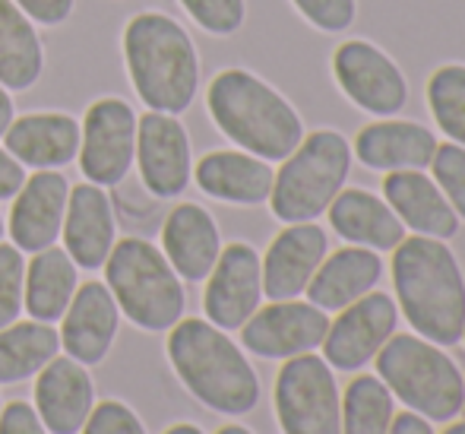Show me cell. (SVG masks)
I'll return each instance as SVG.
<instances>
[{
	"label": "cell",
	"mask_w": 465,
	"mask_h": 434,
	"mask_svg": "<svg viewBox=\"0 0 465 434\" xmlns=\"http://www.w3.org/2000/svg\"><path fill=\"white\" fill-rule=\"evenodd\" d=\"M424 98H428V111L434 117L437 130L450 143L465 149V64H440L428 76Z\"/></svg>",
	"instance_id": "31"
},
{
	"label": "cell",
	"mask_w": 465,
	"mask_h": 434,
	"mask_svg": "<svg viewBox=\"0 0 465 434\" xmlns=\"http://www.w3.org/2000/svg\"><path fill=\"white\" fill-rule=\"evenodd\" d=\"M104 286L114 295L121 314L146 333H165L184 318V279L146 238L114 241L104 260Z\"/></svg>",
	"instance_id": "5"
},
{
	"label": "cell",
	"mask_w": 465,
	"mask_h": 434,
	"mask_svg": "<svg viewBox=\"0 0 465 434\" xmlns=\"http://www.w3.org/2000/svg\"><path fill=\"white\" fill-rule=\"evenodd\" d=\"M462 343H465V330H462Z\"/></svg>",
	"instance_id": "46"
},
{
	"label": "cell",
	"mask_w": 465,
	"mask_h": 434,
	"mask_svg": "<svg viewBox=\"0 0 465 434\" xmlns=\"http://www.w3.org/2000/svg\"><path fill=\"white\" fill-rule=\"evenodd\" d=\"M392 288L399 318L428 343H462L465 273L447 241L411 235L392 251Z\"/></svg>",
	"instance_id": "1"
},
{
	"label": "cell",
	"mask_w": 465,
	"mask_h": 434,
	"mask_svg": "<svg viewBox=\"0 0 465 434\" xmlns=\"http://www.w3.org/2000/svg\"><path fill=\"white\" fill-rule=\"evenodd\" d=\"M0 238H4V216H0Z\"/></svg>",
	"instance_id": "45"
},
{
	"label": "cell",
	"mask_w": 465,
	"mask_h": 434,
	"mask_svg": "<svg viewBox=\"0 0 465 434\" xmlns=\"http://www.w3.org/2000/svg\"><path fill=\"white\" fill-rule=\"evenodd\" d=\"M443 434H465V419H462V422L447 425V431H443Z\"/></svg>",
	"instance_id": "44"
},
{
	"label": "cell",
	"mask_w": 465,
	"mask_h": 434,
	"mask_svg": "<svg viewBox=\"0 0 465 434\" xmlns=\"http://www.w3.org/2000/svg\"><path fill=\"white\" fill-rule=\"evenodd\" d=\"M76 286H80V267L74 263V257L57 245L45 247L25 267L23 311H29L32 320L54 324L70 308Z\"/></svg>",
	"instance_id": "27"
},
{
	"label": "cell",
	"mask_w": 465,
	"mask_h": 434,
	"mask_svg": "<svg viewBox=\"0 0 465 434\" xmlns=\"http://www.w3.org/2000/svg\"><path fill=\"white\" fill-rule=\"evenodd\" d=\"M390 434H434V429L418 412H399V416H392Z\"/></svg>",
	"instance_id": "40"
},
{
	"label": "cell",
	"mask_w": 465,
	"mask_h": 434,
	"mask_svg": "<svg viewBox=\"0 0 465 434\" xmlns=\"http://www.w3.org/2000/svg\"><path fill=\"white\" fill-rule=\"evenodd\" d=\"M136 111L117 96H102L80 124V172L98 187H117L134 168Z\"/></svg>",
	"instance_id": "10"
},
{
	"label": "cell",
	"mask_w": 465,
	"mask_h": 434,
	"mask_svg": "<svg viewBox=\"0 0 465 434\" xmlns=\"http://www.w3.org/2000/svg\"><path fill=\"white\" fill-rule=\"evenodd\" d=\"M45 74V45L35 23L13 0H0V86L32 89Z\"/></svg>",
	"instance_id": "28"
},
{
	"label": "cell",
	"mask_w": 465,
	"mask_h": 434,
	"mask_svg": "<svg viewBox=\"0 0 465 434\" xmlns=\"http://www.w3.org/2000/svg\"><path fill=\"white\" fill-rule=\"evenodd\" d=\"M203 311L219 330H241L263 301V263L253 245L232 241L222 245L213 273L206 276Z\"/></svg>",
	"instance_id": "13"
},
{
	"label": "cell",
	"mask_w": 465,
	"mask_h": 434,
	"mask_svg": "<svg viewBox=\"0 0 465 434\" xmlns=\"http://www.w3.org/2000/svg\"><path fill=\"white\" fill-rule=\"evenodd\" d=\"M206 111L225 140L266 162L292 156L307 134L301 111L247 67H225L209 80Z\"/></svg>",
	"instance_id": "3"
},
{
	"label": "cell",
	"mask_w": 465,
	"mask_h": 434,
	"mask_svg": "<svg viewBox=\"0 0 465 434\" xmlns=\"http://www.w3.org/2000/svg\"><path fill=\"white\" fill-rule=\"evenodd\" d=\"M4 146L19 166L64 168L80 153V121L67 111H29L10 121Z\"/></svg>",
	"instance_id": "21"
},
{
	"label": "cell",
	"mask_w": 465,
	"mask_h": 434,
	"mask_svg": "<svg viewBox=\"0 0 465 434\" xmlns=\"http://www.w3.org/2000/svg\"><path fill=\"white\" fill-rule=\"evenodd\" d=\"M215 434H253V431L244 429V425H225V429H219Z\"/></svg>",
	"instance_id": "43"
},
{
	"label": "cell",
	"mask_w": 465,
	"mask_h": 434,
	"mask_svg": "<svg viewBox=\"0 0 465 434\" xmlns=\"http://www.w3.org/2000/svg\"><path fill=\"white\" fill-rule=\"evenodd\" d=\"M330 226L345 245L371 247L377 254L396 251L405 238V226L383 197L364 187H342L326 209Z\"/></svg>",
	"instance_id": "25"
},
{
	"label": "cell",
	"mask_w": 465,
	"mask_h": 434,
	"mask_svg": "<svg viewBox=\"0 0 465 434\" xmlns=\"http://www.w3.org/2000/svg\"><path fill=\"white\" fill-rule=\"evenodd\" d=\"M0 434H48V429L38 419L35 406L16 399V403H6L0 409Z\"/></svg>",
	"instance_id": "37"
},
{
	"label": "cell",
	"mask_w": 465,
	"mask_h": 434,
	"mask_svg": "<svg viewBox=\"0 0 465 434\" xmlns=\"http://www.w3.org/2000/svg\"><path fill=\"white\" fill-rule=\"evenodd\" d=\"M437 146H440L437 134L421 121L377 117L358 130L351 156L371 172H424Z\"/></svg>",
	"instance_id": "17"
},
{
	"label": "cell",
	"mask_w": 465,
	"mask_h": 434,
	"mask_svg": "<svg viewBox=\"0 0 465 434\" xmlns=\"http://www.w3.org/2000/svg\"><path fill=\"white\" fill-rule=\"evenodd\" d=\"M134 166L140 181L155 200H174L190 187L193 149L190 134L178 115L146 111L136 117V156Z\"/></svg>",
	"instance_id": "11"
},
{
	"label": "cell",
	"mask_w": 465,
	"mask_h": 434,
	"mask_svg": "<svg viewBox=\"0 0 465 434\" xmlns=\"http://www.w3.org/2000/svg\"><path fill=\"white\" fill-rule=\"evenodd\" d=\"M127 80L146 111L184 115L200 96V51L181 19L162 10H143L121 32Z\"/></svg>",
	"instance_id": "2"
},
{
	"label": "cell",
	"mask_w": 465,
	"mask_h": 434,
	"mask_svg": "<svg viewBox=\"0 0 465 434\" xmlns=\"http://www.w3.org/2000/svg\"><path fill=\"white\" fill-rule=\"evenodd\" d=\"M70 184L57 168H42L29 175L19 194L13 197L6 232L23 254H38L61 238L64 216H67Z\"/></svg>",
	"instance_id": "15"
},
{
	"label": "cell",
	"mask_w": 465,
	"mask_h": 434,
	"mask_svg": "<svg viewBox=\"0 0 465 434\" xmlns=\"http://www.w3.org/2000/svg\"><path fill=\"white\" fill-rule=\"evenodd\" d=\"M396 397L377 374H358L342 397V434H390Z\"/></svg>",
	"instance_id": "30"
},
{
	"label": "cell",
	"mask_w": 465,
	"mask_h": 434,
	"mask_svg": "<svg viewBox=\"0 0 465 434\" xmlns=\"http://www.w3.org/2000/svg\"><path fill=\"white\" fill-rule=\"evenodd\" d=\"M339 92L371 117H399L409 105L411 86L396 57L371 38H345L330 57Z\"/></svg>",
	"instance_id": "9"
},
{
	"label": "cell",
	"mask_w": 465,
	"mask_h": 434,
	"mask_svg": "<svg viewBox=\"0 0 465 434\" xmlns=\"http://www.w3.org/2000/svg\"><path fill=\"white\" fill-rule=\"evenodd\" d=\"M95 406V384L86 365L54 355L35 374V412L48 434H80Z\"/></svg>",
	"instance_id": "18"
},
{
	"label": "cell",
	"mask_w": 465,
	"mask_h": 434,
	"mask_svg": "<svg viewBox=\"0 0 465 434\" xmlns=\"http://www.w3.org/2000/svg\"><path fill=\"white\" fill-rule=\"evenodd\" d=\"M380 276H383V260H380V254L371 251V247L349 245V247H339V251L326 254L304 295L320 311L332 314V311L349 308L351 301L364 298L368 292H373Z\"/></svg>",
	"instance_id": "26"
},
{
	"label": "cell",
	"mask_w": 465,
	"mask_h": 434,
	"mask_svg": "<svg viewBox=\"0 0 465 434\" xmlns=\"http://www.w3.org/2000/svg\"><path fill=\"white\" fill-rule=\"evenodd\" d=\"M162 254L184 282H203L222 254L219 222L200 203H178L162 226Z\"/></svg>",
	"instance_id": "23"
},
{
	"label": "cell",
	"mask_w": 465,
	"mask_h": 434,
	"mask_svg": "<svg viewBox=\"0 0 465 434\" xmlns=\"http://www.w3.org/2000/svg\"><path fill=\"white\" fill-rule=\"evenodd\" d=\"M25 292V260L16 245L0 241V330L19 320Z\"/></svg>",
	"instance_id": "34"
},
{
	"label": "cell",
	"mask_w": 465,
	"mask_h": 434,
	"mask_svg": "<svg viewBox=\"0 0 465 434\" xmlns=\"http://www.w3.org/2000/svg\"><path fill=\"white\" fill-rule=\"evenodd\" d=\"M196 29L213 38H232L247 23V0H178Z\"/></svg>",
	"instance_id": "32"
},
{
	"label": "cell",
	"mask_w": 465,
	"mask_h": 434,
	"mask_svg": "<svg viewBox=\"0 0 465 434\" xmlns=\"http://www.w3.org/2000/svg\"><path fill=\"white\" fill-rule=\"evenodd\" d=\"M61 352V333L45 320H13L0 330V384L29 380Z\"/></svg>",
	"instance_id": "29"
},
{
	"label": "cell",
	"mask_w": 465,
	"mask_h": 434,
	"mask_svg": "<svg viewBox=\"0 0 465 434\" xmlns=\"http://www.w3.org/2000/svg\"><path fill=\"white\" fill-rule=\"evenodd\" d=\"M13 117H16V105H13V96H10V89L0 86V136L6 134V127H10Z\"/></svg>",
	"instance_id": "41"
},
{
	"label": "cell",
	"mask_w": 465,
	"mask_h": 434,
	"mask_svg": "<svg viewBox=\"0 0 465 434\" xmlns=\"http://www.w3.org/2000/svg\"><path fill=\"white\" fill-rule=\"evenodd\" d=\"M64 251L74 257L80 269H102L111 247L117 241V219L114 203L108 190L86 181L70 187L67 216H64Z\"/></svg>",
	"instance_id": "20"
},
{
	"label": "cell",
	"mask_w": 465,
	"mask_h": 434,
	"mask_svg": "<svg viewBox=\"0 0 465 434\" xmlns=\"http://www.w3.org/2000/svg\"><path fill=\"white\" fill-rule=\"evenodd\" d=\"M377 378L399 403L428 422H450L465 406V374L447 348L418 333H392L377 352Z\"/></svg>",
	"instance_id": "6"
},
{
	"label": "cell",
	"mask_w": 465,
	"mask_h": 434,
	"mask_svg": "<svg viewBox=\"0 0 465 434\" xmlns=\"http://www.w3.org/2000/svg\"><path fill=\"white\" fill-rule=\"evenodd\" d=\"M330 330V314L301 298L270 301L253 311V318L241 327V343L257 358L285 361L294 355L317 352Z\"/></svg>",
	"instance_id": "14"
},
{
	"label": "cell",
	"mask_w": 465,
	"mask_h": 434,
	"mask_svg": "<svg viewBox=\"0 0 465 434\" xmlns=\"http://www.w3.org/2000/svg\"><path fill=\"white\" fill-rule=\"evenodd\" d=\"M32 23L38 25H64L74 16L76 0H13Z\"/></svg>",
	"instance_id": "38"
},
{
	"label": "cell",
	"mask_w": 465,
	"mask_h": 434,
	"mask_svg": "<svg viewBox=\"0 0 465 434\" xmlns=\"http://www.w3.org/2000/svg\"><path fill=\"white\" fill-rule=\"evenodd\" d=\"M121 327V308L104 282L76 286L74 301L61 318V348L80 365H98L111 352Z\"/></svg>",
	"instance_id": "19"
},
{
	"label": "cell",
	"mask_w": 465,
	"mask_h": 434,
	"mask_svg": "<svg viewBox=\"0 0 465 434\" xmlns=\"http://www.w3.org/2000/svg\"><path fill=\"white\" fill-rule=\"evenodd\" d=\"M276 416L285 434H342V393L323 355L285 358L276 374Z\"/></svg>",
	"instance_id": "8"
},
{
	"label": "cell",
	"mask_w": 465,
	"mask_h": 434,
	"mask_svg": "<svg viewBox=\"0 0 465 434\" xmlns=\"http://www.w3.org/2000/svg\"><path fill=\"white\" fill-rule=\"evenodd\" d=\"M178 380L193 399L222 416H247L260 403V378L244 348L203 318H181L165 343Z\"/></svg>",
	"instance_id": "4"
},
{
	"label": "cell",
	"mask_w": 465,
	"mask_h": 434,
	"mask_svg": "<svg viewBox=\"0 0 465 434\" xmlns=\"http://www.w3.org/2000/svg\"><path fill=\"white\" fill-rule=\"evenodd\" d=\"M326 254H330V235L317 222L285 226L260 257L263 263V298H301Z\"/></svg>",
	"instance_id": "16"
},
{
	"label": "cell",
	"mask_w": 465,
	"mask_h": 434,
	"mask_svg": "<svg viewBox=\"0 0 465 434\" xmlns=\"http://www.w3.org/2000/svg\"><path fill=\"white\" fill-rule=\"evenodd\" d=\"M351 143L332 127L304 134L292 156L282 159V168L272 177L270 209L279 222H317L326 216L330 203L339 197L351 175Z\"/></svg>",
	"instance_id": "7"
},
{
	"label": "cell",
	"mask_w": 465,
	"mask_h": 434,
	"mask_svg": "<svg viewBox=\"0 0 465 434\" xmlns=\"http://www.w3.org/2000/svg\"><path fill=\"white\" fill-rule=\"evenodd\" d=\"M311 29L323 35H342L355 25L358 0H288Z\"/></svg>",
	"instance_id": "35"
},
{
	"label": "cell",
	"mask_w": 465,
	"mask_h": 434,
	"mask_svg": "<svg viewBox=\"0 0 465 434\" xmlns=\"http://www.w3.org/2000/svg\"><path fill=\"white\" fill-rule=\"evenodd\" d=\"M428 168L437 187L447 197V203L453 207V213L460 216V222H465V149L450 140L440 143Z\"/></svg>",
	"instance_id": "33"
},
{
	"label": "cell",
	"mask_w": 465,
	"mask_h": 434,
	"mask_svg": "<svg viewBox=\"0 0 465 434\" xmlns=\"http://www.w3.org/2000/svg\"><path fill=\"white\" fill-rule=\"evenodd\" d=\"M383 200L415 235L450 241L460 232V216L453 213L434 177L424 172H390L383 177Z\"/></svg>",
	"instance_id": "24"
},
{
	"label": "cell",
	"mask_w": 465,
	"mask_h": 434,
	"mask_svg": "<svg viewBox=\"0 0 465 434\" xmlns=\"http://www.w3.org/2000/svg\"><path fill=\"white\" fill-rule=\"evenodd\" d=\"M25 184V166H19L6 146H0V200H13Z\"/></svg>",
	"instance_id": "39"
},
{
	"label": "cell",
	"mask_w": 465,
	"mask_h": 434,
	"mask_svg": "<svg viewBox=\"0 0 465 434\" xmlns=\"http://www.w3.org/2000/svg\"><path fill=\"white\" fill-rule=\"evenodd\" d=\"M272 162L257 159L244 149H213L193 166V181L206 197L232 207H260L270 200Z\"/></svg>",
	"instance_id": "22"
},
{
	"label": "cell",
	"mask_w": 465,
	"mask_h": 434,
	"mask_svg": "<svg viewBox=\"0 0 465 434\" xmlns=\"http://www.w3.org/2000/svg\"><path fill=\"white\" fill-rule=\"evenodd\" d=\"M165 434H203V429H196V425H190V422H181V425H172Z\"/></svg>",
	"instance_id": "42"
},
{
	"label": "cell",
	"mask_w": 465,
	"mask_h": 434,
	"mask_svg": "<svg viewBox=\"0 0 465 434\" xmlns=\"http://www.w3.org/2000/svg\"><path fill=\"white\" fill-rule=\"evenodd\" d=\"M83 434H146L140 416L121 399H104V403L93 406Z\"/></svg>",
	"instance_id": "36"
},
{
	"label": "cell",
	"mask_w": 465,
	"mask_h": 434,
	"mask_svg": "<svg viewBox=\"0 0 465 434\" xmlns=\"http://www.w3.org/2000/svg\"><path fill=\"white\" fill-rule=\"evenodd\" d=\"M336 314L339 318L330 320V330L320 346L332 371H361L364 365H371L399 324L396 298L377 288Z\"/></svg>",
	"instance_id": "12"
}]
</instances>
